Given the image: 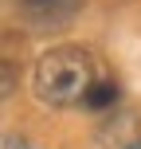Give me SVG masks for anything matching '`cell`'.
Wrapping results in <instances>:
<instances>
[{"label": "cell", "mask_w": 141, "mask_h": 149, "mask_svg": "<svg viewBox=\"0 0 141 149\" xmlns=\"http://www.w3.org/2000/svg\"><path fill=\"white\" fill-rule=\"evenodd\" d=\"M4 98H12V63H4Z\"/></svg>", "instance_id": "4"}, {"label": "cell", "mask_w": 141, "mask_h": 149, "mask_svg": "<svg viewBox=\"0 0 141 149\" xmlns=\"http://www.w3.org/2000/svg\"><path fill=\"white\" fill-rule=\"evenodd\" d=\"M82 4H86V0H16L20 16H28L39 28H59V24L74 20V16L82 12Z\"/></svg>", "instance_id": "2"}, {"label": "cell", "mask_w": 141, "mask_h": 149, "mask_svg": "<svg viewBox=\"0 0 141 149\" xmlns=\"http://www.w3.org/2000/svg\"><path fill=\"white\" fill-rule=\"evenodd\" d=\"M98 82V63L82 47H51L47 55H39L31 86L35 98L47 106H74L86 102V94Z\"/></svg>", "instance_id": "1"}, {"label": "cell", "mask_w": 141, "mask_h": 149, "mask_svg": "<svg viewBox=\"0 0 141 149\" xmlns=\"http://www.w3.org/2000/svg\"><path fill=\"white\" fill-rule=\"evenodd\" d=\"M126 149H141V141H133V145H126Z\"/></svg>", "instance_id": "5"}, {"label": "cell", "mask_w": 141, "mask_h": 149, "mask_svg": "<svg viewBox=\"0 0 141 149\" xmlns=\"http://www.w3.org/2000/svg\"><path fill=\"white\" fill-rule=\"evenodd\" d=\"M114 102H118V86H114V82H106V79H98L94 90L86 94V102H82V106H90V110H106V106H114Z\"/></svg>", "instance_id": "3"}]
</instances>
